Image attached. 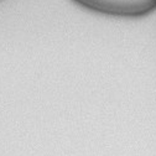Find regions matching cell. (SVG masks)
I'll return each instance as SVG.
<instances>
[{
    "label": "cell",
    "mask_w": 156,
    "mask_h": 156,
    "mask_svg": "<svg viewBox=\"0 0 156 156\" xmlns=\"http://www.w3.org/2000/svg\"><path fill=\"white\" fill-rule=\"evenodd\" d=\"M80 3L110 14L120 15H136L150 10L155 0H78Z\"/></svg>",
    "instance_id": "cell-1"
}]
</instances>
